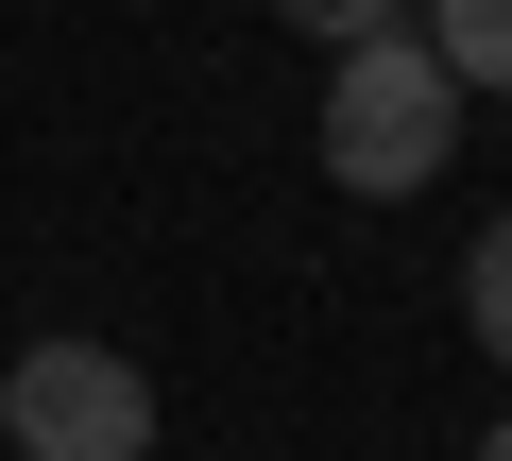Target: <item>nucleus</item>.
I'll return each mask as SVG.
<instances>
[{"instance_id": "f03ea898", "label": "nucleus", "mask_w": 512, "mask_h": 461, "mask_svg": "<svg viewBox=\"0 0 512 461\" xmlns=\"http://www.w3.org/2000/svg\"><path fill=\"white\" fill-rule=\"evenodd\" d=\"M0 427H18V461H154V376L120 342H18Z\"/></svg>"}, {"instance_id": "f257e3e1", "label": "nucleus", "mask_w": 512, "mask_h": 461, "mask_svg": "<svg viewBox=\"0 0 512 461\" xmlns=\"http://www.w3.org/2000/svg\"><path fill=\"white\" fill-rule=\"evenodd\" d=\"M461 154V86H444V52L393 18V35H359V52H325V171L359 188V205H393V188H427Z\"/></svg>"}, {"instance_id": "423d86ee", "label": "nucleus", "mask_w": 512, "mask_h": 461, "mask_svg": "<svg viewBox=\"0 0 512 461\" xmlns=\"http://www.w3.org/2000/svg\"><path fill=\"white\" fill-rule=\"evenodd\" d=\"M478 461H512V410H495V427H478Z\"/></svg>"}, {"instance_id": "20e7f679", "label": "nucleus", "mask_w": 512, "mask_h": 461, "mask_svg": "<svg viewBox=\"0 0 512 461\" xmlns=\"http://www.w3.org/2000/svg\"><path fill=\"white\" fill-rule=\"evenodd\" d=\"M461 325H478V359L512 376V222H478V240H461Z\"/></svg>"}, {"instance_id": "39448f33", "label": "nucleus", "mask_w": 512, "mask_h": 461, "mask_svg": "<svg viewBox=\"0 0 512 461\" xmlns=\"http://www.w3.org/2000/svg\"><path fill=\"white\" fill-rule=\"evenodd\" d=\"M274 18H291L308 52H359V35H393V18H410V0H274Z\"/></svg>"}, {"instance_id": "7ed1b4c3", "label": "nucleus", "mask_w": 512, "mask_h": 461, "mask_svg": "<svg viewBox=\"0 0 512 461\" xmlns=\"http://www.w3.org/2000/svg\"><path fill=\"white\" fill-rule=\"evenodd\" d=\"M410 35L444 52V86H461V103H512V0H427Z\"/></svg>"}]
</instances>
